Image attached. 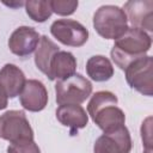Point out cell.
<instances>
[{
    "mask_svg": "<svg viewBox=\"0 0 153 153\" xmlns=\"http://www.w3.org/2000/svg\"><path fill=\"white\" fill-rule=\"evenodd\" d=\"M117 97L110 91L96 92L87 104V112L93 122L104 131H112L126 122L124 112L117 106Z\"/></svg>",
    "mask_w": 153,
    "mask_h": 153,
    "instance_id": "obj_2",
    "label": "cell"
},
{
    "mask_svg": "<svg viewBox=\"0 0 153 153\" xmlns=\"http://www.w3.org/2000/svg\"><path fill=\"white\" fill-rule=\"evenodd\" d=\"M6 106H7V96L2 90V87L0 86V110L5 109Z\"/></svg>",
    "mask_w": 153,
    "mask_h": 153,
    "instance_id": "obj_21",
    "label": "cell"
},
{
    "mask_svg": "<svg viewBox=\"0 0 153 153\" xmlns=\"http://www.w3.org/2000/svg\"><path fill=\"white\" fill-rule=\"evenodd\" d=\"M24 6H25L27 16L37 23L45 22L53 13L51 7H50V1H45V0L26 1Z\"/></svg>",
    "mask_w": 153,
    "mask_h": 153,
    "instance_id": "obj_17",
    "label": "cell"
},
{
    "mask_svg": "<svg viewBox=\"0 0 153 153\" xmlns=\"http://www.w3.org/2000/svg\"><path fill=\"white\" fill-rule=\"evenodd\" d=\"M51 11L60 16H69L74 13L78 7V1H67V0H51L50 1Z\"/></svg>",
    "mask_w": 153,
    "mask_h": 153,
    "instance_id": "obj_18",
    "label": "cell"
},
{
    "mask_svg": "<svg viewBox=\"0 0 153 153\" xmlns=\"http://www.w3.org/2000/svg\"><path fill=\"white\" fill-rule=\"evenodd\" d=\"M130 149L131 139L126 126L104 133L96 140L93 146L94 153H129Z\"/></svg>",
    "mask_w": 153,
    "mask_h": 153,
    "instance_id": "obj_8",
    "label": "cell"
},
{
    "mask_svg": "<svg viewBox=\"0 0 153 153\" xmlns=\"http://www.w3.org/2000/svg\"><path fill=\"white\" fill-rule=\"evenodd\" d=\"M59 45L47 36H42L35 51V63L37 68L48 78L50 75V62L54 55L59 51Z\"/></svg>",
    "mask_w": 153,
    "mask_h": 153,
    "instance_id": "obj_15",
    "label": "cell"
},
{
    "mask_svg": "<svg viewBox=\"0 0 153 153\" xmlns=\"http://www.w3.org/2000/svg\"><path fill=\"white\" fill-rule=\"evenodd\" d=\"M75 69H76V60H75L74 55L69 51L59 50L54 55V57L50 62L49 79L50 80L66 79V78L75 74Z\"/></svg>",
    "mask_w": 153,
    "mask_h": 153,
    "instance_id": "obj_14",
    "label": "cell"
},
{
    "mask_svg": "<svg viewBox=\"0 0 153 153\" xmlns=\"http://www.w3.org/2000/svg\"><path fill=\"white\" fill-rule=\"evenodd\" d=\"M57 121L72 129L74 133L78 129L85 128L88 122V116L85 109L79 104H65L60 105L56 110Z\"/></svg>",
    "mask_w": 153,
    "mask_h": 153,
    "instance_id": "obj_13",
    "label": "cell"
},
{
    "mask_svg": "<svg viewBox=\"0 0 153 153\" xmlns=\"http://www.w3.org/2000/svg\"><path fill=\"white\" fill-rule=\"evenodd\" d=\"M124 13L133 27L153 31V1L152 0H130L124 4Z\"/></svg>",
    "mask_w": 153,
    "mask_h": 153,
    "instance_id": "obj_9",
    "label": "cell"
},
{
    "mask_svg": "<svg viewBox=\"0 0 153 153\" xmlns=\"http://www.w3.org/2000/svg\"><path fill=\"white\" fill-rule=\"evenodd\" d=\"M22 106L32 112L43 110L48 104V91L43 82L30 79L26 80L23 91L19 94Z\"/></svg>",
    "mask_w": 153,
    "mask_h": 153,
    "instance_id": "obj_11",
    "label": "cell"
},
{
    "mask_svg": "<svg viewBox=\"0 0 153 153\" xmlns=\"http://www.w3.org/2000/svg\"><path fill=\"white\" fill-rule=\"evenodd\" d=\"M151 36L140 29L128 27L127 31L115 39L111 49V59L117 67L124 71L133 61L145 56L151 49Z\"/></svg>",
    "mask_w": 153,
    "mask_h": 153,
    "instance_id": "obj_1",
    "label": "cell"
},
{
    "mask_svg": "<svg viewBox=\"0 0 153 153\" xmlns=\"http://www.w3.org/2000/svg\"><path fill=\"white\" fill-rule=\"evenodd\" d=\"M151 117H147L141 127V136L143 143L147 146V153H151Z\"/></svg>",
    "mask_w": 153,
    "mask_h": 153,
    "instance_id": "obj_20",
    "label": "cell"
},
{
    "mask_svg": "<svg viewBox=\"0 0 153 153\" xmlns=\"http://www.w3.org/2000/svg\"><path fill=\"white\" fill-rule=\"evenodd\" d=\"M26 82L23 71L16 65L7 63L0 69V86L7 98H14L20 94Z\"/></svg>",
    "mask_w": 153,
    "mask_h": 153,
    "instance_id": "obj_12",
    "label": "cell"
},
{
    "mask_svg": "<svg viewBox=\"0 0 153 153\" xmlns=\"http://www.w3.org/2000/svg\"><path fill=\"white\" fill-rule=\"evenodd\" d=\"M86 73L93 81L103 82L114 75V67L108 57L94 55L86 62Z\"/></svg>",
    "mask_w": 153,
    "mask_h": 153,
    "instance_id": "obj_16",
    "label": "cell"
},
{
    "mask_svg": "<svg viewBox=\"0 0 153 153\" xmlns=\"http://www.w3.org/2000/svg\"><path fill=\"white\" fill-rule=\"evenodd\" d=\"M93 27L105 39H117L128 29L124 11L114 5L100 6L93 16Z\"/></svg>",
    "mask_w": 153,
    "mask_h": 153,
    "instance_id": "obj_3",
    "label": "cell"
},
{
    "mask_svg": "<svg viewBox=\"0 0 153 153\" xmlns=\"http://www.w3.org/2000/svg\"><path fill=\"white\" fill-rule=\"evenodd\" d=\"M51 35L62 44L69 47H81L88 38L87 29L73 19H59L50 26Z\"/></svg>",
    "mask_w": 153,
    "mask_h": 153,
    "instance_id": "obj_7",
    "label": "cell"
},
{
    "mask_svg": "<svg viewBox=\"0 0 153 153\" xmlns=\"http://www.w3.org/2000/svg\"><path fill=\"white\" fill-rule=\"evenodd\" d=\"M7 153H41V149L37 143L32 140L26 142L11 143L7 147Z\"/></svg>",
    "mask_w": 153,
    "mask_h": 153,
    "instance_id": "obj_19",
    "label": "cell"
},
{
    "mask_svg": "<svg viewBox=\"0 0 153 153\" xmlns=\"http://www.w3.org/2000/svg\"><path fill=\"white\" fill-rule=\"evenodd\" d=\"M39 39L41 36L33 27L19 26L11 33L8 38V48L14 55L24 57L36 50Z\"/></svg>",
    "mask_w": 153,
    "mask_h": 153,
    "instance_id": "obj_10",
    "label": "cell"
},
{
    "mask_svg": "<svg viewBox=\"0 0 153 153\" xmlns=\"http://www.w3.org/2000/svg\"><path fill=\"white\" fill-rule=\"evenodd\" d=\"M153 59L145 55L133 61L126 69V80L128 85L143 96H152L153 76H152Z\"/></svg>",
    "mask_w": 153,
    "mask_h": 153,
    "instance_id": "obj_6",
    "label": "cell"
},
{
    "mask_svg": "<svg viewBox=\"0 0 153 153\" xmlns=\"http://www.w3.org/2000/svg\"><path fill=\"white\" fill-rule=\"evenodd\" d=\"M0 137L11 143L33 140V130L24 111L10 110L0 116Z\"/></svg>",
    "mask_w": 153,
    "mask_h": 153,
    "instance_id": "obj_4",
    "label": "cell"
},
{
    "mask_svg": "<svg viewBox=\"0 0 153 153\" xmlns=\"http://www.w3.org/2000/svg\"><path fill=\"white\" fill-rule=\"evenodd\" d=\"M56 102L59 105L80 104L92 93V84L81 74H73L66 79L57 80L55 85Z\"/></svg>",
    "mask_w": 153,
    "mask_h": 153,
    "instance_id": "obj_5",
    "label": "cell"
}]
</instances>
